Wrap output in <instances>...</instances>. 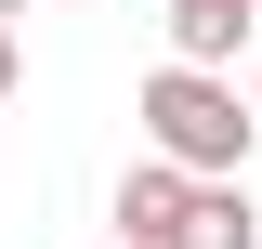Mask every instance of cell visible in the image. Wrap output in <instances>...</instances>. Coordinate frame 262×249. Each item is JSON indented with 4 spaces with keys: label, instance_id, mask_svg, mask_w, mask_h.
<instances>
[{
    "label": "cell",
    "instance_id": "6da1fadb",
    "mask_svg": "<svg viewBox=\"0 0 262 249\" xmlns=\"http://www.w3.org/2000/svg\"><path fill=\"white\" fill-rule=\"evenodd\" d=\"M131 118H144V157H170L184 184H236V171H249V144H262L249 92H236V79H210V66H158Z\"/></svg>",
    "mask_w": 262,
    "mask_h": 249
},
{
    "label": "cell",
    "instance_id": "7a4b0ae2",
    "mask_svg": "<svg viewBox=\"0 0 262 249\" xmlns=\"http://www.w3.org/2000/svg\"><path fill=\"white\" fill-rule=\"evenodd\" d=\"M184 210H196V184L170 171V157L118 171V249H184Z\"/></svg>",
    "mask_w": 262,
    "mask_h": 249
},
{
    "label": "cell",
    "instance_id": "3957f363",
    "mask_svg": "<svg viewBox=\"0 0 262 249\" xmlns=\"http://www.w3.org/2000/svg\"><path fill=\"white\" fill-rule=\"evenodd\" d=\"M236 39H249V0H170V66H210L223 79Z\"/></svg>",
    "mask_w": 262,
    "mask_h": 249
},
{
    "label": "cell",
    "instance_id": "277c9868",
    "mask_svg": "<svg viewBox=\"0 0 262 249\" xmlns=\"http://www.w3.org/2000/svg\"><path fill=\"white\" fill-rule=\"evenodd\" d=\"M184 249H262V210H249V184H196V210H184Z\"/></svg>",
    "mask_w": 262,
    "mask_h": 249
},
{
    "label": "cell",
    "instance_id": "5b68a950",
    "mask_svg": "<svg viewBox=\"0 0 262 249\" xmlns=\"http://www.w3.org/2000/svg\"><path fill=\"white\" fill-rule=\"evenodd\" d=\"M13 92H27V39L0 27V105H13Z\"/></svg>",
    "mask_w": 262,
    "mask_h": 249
},
{
    "label": "cell",
    "instance_id": "8992f818",
    "mask_svg": "<svg viewBox=\"0 0 262 249\" xmlns=\"http://www.w3.org/2000/svg\"><path fill=\"white\" fill-rule=\"evenodd\" d=\"M249 118H262V66H249Z\"/></svg>",
    "mask_w": 262,
    "mask_h": 249
},
{
    "label": "cell",
    "instance_id": "52a82bcc",
    "mask_svg": "<svg viewBox=\"0 0 262 249\" xmlns=\"http://www.w3.org/2000/svg\"><path fill=\"white\" fill-rule=\"evenodd\" d=\"M13 13H27V0H0V27H13Z\"/></svg>",
    "mask_w": 262,
    "mask_h": 249
},
{
    "label": "cell",
    "instance_id": "ba28073f",
    "mask_svg": "<svg viewBox=\"0 0 262 249\" xmlns=\"http://www.w3.org/2000/svg\"><path fill=\"white\" fill-rule=\"evenodd\" d=\"M105 249H118V236H105Z\"/></svg>",
    "mask_w": 262,
    "mask_h": 249
}]
</instances>
